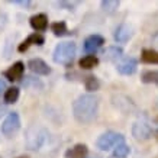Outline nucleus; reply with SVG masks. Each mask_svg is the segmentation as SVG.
<instances>
[{"instance_id":"nucleus-27","label":"nucleus","mask_w":158,"mask_h":158,"mask_svg":"<svg viewBox=\"0 0 158 158\" xmlns=\"http://www.w3.org/2000/svg\"><path fill=\"white\" fill-rule=\"evenodd\" d=\"M155 135H157V139H158V131H155Z\"/></svg>"},{"instance_id":"nucleus-25","label":"nucleus","mask_w":158,"mask_h":158,"mask_svg":"<svg viewBox=\"0 0 158 158\" xmlns=\"http://www.w3.org/2000/svg\"><path fill=\"white\" fill-rule=\"evenodd\" d=\"M13 3H15V5L25 6V7H28V6H31V2H28V0H15Z\"/></svg>"},{"instance_id":"nucleus-18","label":"nucleus","mask_w":158,"mask_h":158,"mask_svg":"<svg viewBox=\"0 0 158 158\" xmlns=\"http://www.w3.org/2000/svg\"><path fill=\"white\" fill-rule=\"evenodd\" d=\"M141 80H142V83H147V84H157L158 86V70H148V71H144Z\"/></svg>"},{"instance_id":"nucleus-19","label":"nucleus","mask_w":158,"mask_h":158,"mask_svg":"<svg viewBox=\"0 0 158 158\" xmlns=\"http://www.w3.org/2000/svg\"><path fill=\"white\" fill-rule=\"evenodd\" d=\"M22 86L26 87V89H38V90H42L44 89V84L39 81L38 78L35 77H25V80L22 81Z\"/></svg>"},{"instance_id":"nucleus-9","label":"nucleus","mask_w":158,"mask_h":158,"mask_svg":"<svg viewBox=\"0 0 158 158\" xmlns=\"http://www.w3.org/2000/svg\"><path fill=\"white\" fill-rule=\"evenodd\" d=\"M103 44H105L103 36H100V35H90L84 41V51L87 54H94L99 51V48H100Z\"/></svg>"},{"instance_id":"nucleus-24","label":"nucleus","mask_w":158,"mask_h":158,"mask_svg":"<svg viewBox=\"0 0 158 158\" xmlns=\"http://www.w3.org/2000/svg\"><path fill=\"white\" fill-rule=\"evenodd\" d=\"M100 5H102V9L105 10V12H107V13H113V12L119 7L120 2H118V0H103Z\"/></svg>"},{"instance_id":"nucleus-12","label":"nucleus","mask_w":158,"mask_h":158,"mask_svg":"<svg viewBox=\"0 0 158 158\" xmlns=\"http://www.w3.org/2000/svg\"><path fill=\"white\" fill-rule=\"evenodd\" d=\"M136 65H138V61L135 58H132V57L125 58L123 61L118 65V71L120 74H123V76H132L136 71Z\"/></svg>"},{"instance_id":"nucleus-26","label":"nucleus","mask_w":158,"mask_h":158,"mask_svg":"<svg viewBox=\"0 0 158 158\" xmlns=\"http://www.w3.org/2000/svg\"><path fill=\"white\" fill-rule=\"evenodd\" d=\"M5 89V81L3 80H0V94H2V90Z\"/></svg>"},{"instance_id":"nucleus-17","label":"nucleus","mask_w":158,"mask_h":158,"mask_svg":"<svg viewBox=\"0 0 158 158\" xmlns=\"http://www.w3.org/2000/svg\"><path fill=\"white\" fill-rule=\"evenodd\" d=\"M80 67L84 68V70H91V68H94L99 64V60H97L96 55H86V57H83L80 60Z\"/></svg>"},{"instance_id":"nucleus-14","label":"nucleus","mask_w":158,"mask_h":158,"mask_svg":"<svg viewBox=\"0 0 158 158\" xmlns=\"http://www.w3.org/2000/svg\"><path fill=\"white\" fill-rule=\"evenodd\" d=\"M87 154H89L87 145L77 144V145H74L73 148H70L67 152H65V157L67 158H87Z\"/></svg>"},{"instance_id":"nucleus-11","label":"nucleus","mask_w":158,"mask_h":158,"mask_svg":"<svg viewBox=\"0 0 158 158\" xmlns=\"http://www.w3.org/2000/svg\"><path fill=\"white\" fill-rule=\"evenodd\" d=\"M132 28H131L129 25H126V23H122L119 25L118 28H116L115 31V41L116 42H119V44H123L126 42V41H129L131 38H132Z\"/></svg>"},{"instance_id":"nucleus-2","label":"nucleus","mask_w":158,"mask_h":158,"mask_svg":"<svg viewBox=\"0 0 158 158\" xmlns=\"http://www.w3.org/2000/svg\"><path fill=\"white\" fill-rule=\"evenodd\" d=\"M77 48L74 42H61L58 44L55 49H54L52 58L57 64H61V65H70L76 57Z\"/></svg>"},{"instance_id":"nucleus-28","label":"nucleus","mask_w":158,"mask_h":158,"mask_svg":"<svg viewBox=\"0 0 158 158\" xmlns=\"http://www.w3.org/2000/svg\"><path fill=\"white\" fill-rule=\"evenodd\" d=\"M155 122H157V123H158V116H157V118H155Z\"/></svg>"},{"instance_id":"nucleus-20","label":"nucleus","mask_w":158,"mask_h":158,"mask_svg":"<svg viewBox=\"0 0 158 158\" xmlns=\"http://www.w3.org/2000/svg\"><path fill=\"white\" fill-rule=\"evenodd\" d=\"M51 31L54 32L55 36H64V35L70 34V32H68V29H67L65 22H55V23H52L51 25Z\"/></svg>"},{"instance_id":"nucleus-1","label":"nucleus","mask_w":158,"mask_h":158,"mask_svg":"<svg viewBox=\"0 0 158 158\" xmlns=\"http://www.w3.org/2000/svg\"><path fill=\"white\" fill-rule=\"evenodd\" d=\"M99 110V99L94 94H81L73 103V115L78 123H90L96 119Z\"/></svg>"},{"instance_id":"nucleus-13","label":"nucleus","mask_w":158,"mask_h":158,"mask_svg":"<svg viewBox=\"0 0 158 158\" xmlns=\"http://www.w3.org/2000/svg\"><path fill=\"white\" fill-rule=\"evenodd\" d=\"M29 23L35 31H38V34H41V32H44L45 29L48 28V18H47V15L44 13L34 15L31 18V20H29Z\"/></svg>"},{"instance_id":"nucleus-6","label":"nucleus","mask_w":158,"mask_h":158,"mask_svg":"<svg viewBox=\"0 0 158 158\" xmlns=\"http://www.w3.org/2000/svg\"><path fill=\"white\" fill-rule=\"evenodd\" d=\"M132 135L136 141H147L152 135V128L144 120H136L132 126Z\"/></svg>"},{"instance_id":"nucleus-10","label":"nucleus","mask_w":158,"mask_h":158,"mask_svg":"<svg viewBox=\"0 0 158 158\" xmlns=\"http://www.w3.org/2000/svg\"><path fill=\"white\" fill-rule=\"evenodd\" d=\"M44 42H45L44 35L42 34H38V32H35V34L29 35L28 38L25 39L22 44H19L18 51H19V52H25V51H28V49H29V47H31V45H34V44H36V45H42Z\"/></svg>"},{"instance_id":"nucleus-3","label":"nucleus","mask_w":158,"mask_h":158,"mask_svg":"<svg viewBox=\"0 0 158 158\" xmlns=\"http://www.w3.org/2000/svg\"><path fill=\"white\" fill-rule=\"evenodd\" d=\"M45 138H47V131L41 126L35 125V126H31L26 131V145L32 151H36V149L41 148L42 144L45 142Z\"/></svg>"},{"instance_id":"nucleus-21","label":"nucleus","mask_w":158,"mask_h":158,"mask_svg":"<svg viewBox=\"0 0 158 158\" xmlns=\"http://www.w3.org/2000/svg\"><path fill=\"white\" fill-rule=\"evenodd\" d=\"M19 99V89L18 87H10L5 91V102L6 103H15Z\"/></svg>"},{"instance_id":"nucleus-8","label":"nucleus","mask_w":158,"mask_h":158,"mask_svg":"<svg viewBox=\"0 0 158 158\" xmlns=\"http://www.w3.org/2000/svg\"><path fill=\"white\" fill-rule=\"evenodd\" d=\"M23 71H25V64L22 61L15 62L12 67H9L5 71V77L9 81H18L23 77Z\"/></svg>"},{"instance_id":"nucleus-29","label":"nucleus","mask_w":158,"mask_h":158,"mask_svg":"<svg viewBox=\"0 0 158 158\" xmlns=\"http://www.w3.org/2000/svg\"><path fill=\"white\" fill-rule=\"evenodd\" d=\"M0 116H2V113H0Z\"/></svg>"},{"instance_id":"nucleus-23","label":"nucleus","mask_w":158,"mask_h":158,"mask_svg":"<svg viewBox=\"0 0 158 158\" xmlns=\"http://www.w3.org/2000/svg\"><path fill=\"white\" fill-rule=\"evenodd\" d=\"M84 86L89 91H96L99 87H100V83L94 76H87L84 78Z\"/></svg>"},{"instance_id":"nucleus-15","label":"nucleus","mask_w":158,"mask_h":158,"mask_svg":"<svg viewBox=\"0 0 158 158\" xmlns=\"http://www.w3.org/2000/svg\"><path fill=\"white\" fill-rule=\"evenodd\" d=\"M141 61L145 64H158V51L155 49H142Z\"/></svg>"},{"instance_id":"nucleus-16","label":"nucleus","mask_w":158,"mask_h":158,"mask_svg":"<svg viewBox=\"0 0 158 158\" xmlns=\"http://www.w3.org/2000/svg\"><path fill=\"white\" fill-rule=\"evenodd\" d=\"M103 55H105V60H107V61H116V60L122 58L123 51H122V48H119V47H109V48L105 51Z\"/></svg>"},{"instance_id":"nucleus-4","label":"nucleus","mask_w":158,"mask_h":158,"mask_svg":"<svg viewBox=\"0 0 158 158\" xmlns=\"http://www.w3.org/2000/svg\"><path fill=\"white\" fill-rule=\"evenodd\" d=\"M120 142H125L123 136L120 134L109 131V132H105L103 135L99 136V139H97V148H100L102 151H107V149H110L112 147H116Z\"/></svg>"},{"instance_id":"nucleus-30","label":"nucleus","mask_w":158,"mask_h":158,"mask_svg":"<svg viewBox=\"0 0 158 158\" xmlns=\"http://www.w3.org/2000/svg\"><path fill=\"white\" fill-rule=\"evenodd\" d=\"M157 158H158V157H157Z\"/></svg>"},{"instance_id":"nucleus-22","label":"nucleus","mask_w":158,"mask_h":158,"mask_svg":"<svg viewBox=\"0 0 158 158\" xmlns=\"http://www.w3.org/2000/svg\"><path fill=\"white\" fill-rule=\"evenodd\" d=\"M128 154H129V147L125 144V142L118 144L115 147V149H113V157L115 158H125Z\"/></svg>"},{"instance_id":"nucleus-7","label":"nucleus","mask_w":158,"mask_h":158,"mask_svg":"<svg viewBox=\"0 0 158 158\" xmlns=\"http://www.w3.org/2000/svg\"><path fill=\"white\" fill-rule=\"evenodd\" d=\"M28 67L32 73L39 74V76H48L49 73H51L49 65L44 60H41V58H32V60H29Z\"/></svg>"},{"instance_id":"nucleus-5","label":"nucleus","mask_w":158,"mask_h":158,"mask_svg":"<svg viewBox=\"0 0 158 158\" xmlns=\"http://www.w3.org/2000/svg\"><path fill=\"white\" fill-rule=\"evenodd\" d=\"M20 128V119H19V115L15 113V112H10L9 115L6 116V119L3 120L2 123V134L10 138L13 136Z\"/></svg>"}]
</instances>
